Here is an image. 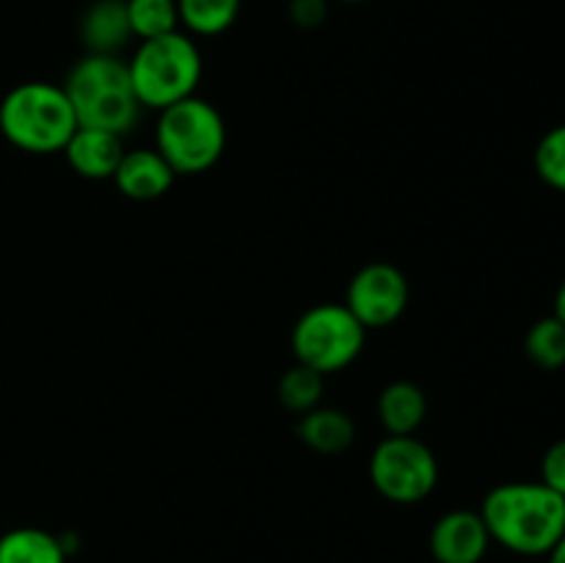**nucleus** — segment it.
<instances>
[{"instance_id": "f257e3e1", "label": "nucleus", "mask_w": 565, "mask_h": 563, "mask_svg": "<svg viewBox=\"0 0 565 563\" xmlns=\"http://www.w3.org/2000/svg\"><path fill=\"white\" fill-rule=\"evenodd\" d=\"M491 541L516 555H550L565 535V497L546 484H502L486 495L480 506Z\"/></svg>"}, {"instance_id": "f03ea898", "label": "nucleus", "mask_w": 565, "mask_h": 563, "mask_svg": "<svg viewBox=\"0 0 565 563\" xmlns=\"http://www.w3.org/2000/svg\"><path fill=\"white\" fill-rule=\"evenodd\" d=\"M75 110L77 127L125 136L141 119V103L132 92L130 70L121 55L86 53L66 75L61 86Z\"/></svg>"}, {"instance_id": "7ed1b4c3", "label": "nucleus", "mask_w": 565, "mask_h": 563, "mask_svg": "<svg viewBox=\"0 0 565 563\" xmlns=\"http://www.w3.org/2000/svg\"><path fill=\"white\" fill-rule=\"evenodd\" d=\"M77 130L75 110L61 86L28 81L11 88L0 103V132L11 147L31 155L64 152Z\"/></svg>"}, {"instance_id": "20e7f679", "label": "nucleus", "mask_w": 565, "mask_h": 563, "mask_svg": "<svg viewBox=\"0 0 565 563\" xmlns=\"http://www.w3.org/2000/svg\"><path fill=\"white\" fill-rule=\"evenodd\" d=\"M127 70L141 108L163 110L196 94L204 61L196 42L188 33L174 31L138 44Z\"/></svg>"}, {"instance_id": "39448f33", "label": "nucleus", "mask_w": 565, "mask_h": 563, "mask_svg": "<svg viewBox=\"0 0 565 563\" xmlns=\"http://www.w3.org/2000/svg\"><path fill=\"white\" fill-rule=\"evenodd\" d=\"M154 149L163 155L174 174H202L218 163L226 149L224 116L196 94L169 105L160 110Z\"/></svg>"}, {"instance_id": "423d86ee", "label": "nucleus", "mask_w": 565, "mask_h": 563, "mask_svg": "<svg viewBox=\"0 0 565 563\" xmlns=\"http://www.w3.org/2000/svg\"><path fill=\"white\" fill-rule=\"evenodd\" d=\"M367 329L353 318L345 304H318L298 318L292 329L296 362L318 370L320 375L340 373L356 362Z\"/></svg>"}, {"instance_id": "0eeeda50", "label": "nucleus", "mask_w": 565, "mask_h": 563, "mask_svg": "<svg viewBox=\"0 0 565 563\" xmlns=\"http://www.w3.org/2000/svg\"><path fill=\"white\" fill-rule=\"evenodd\" d=\"M370 480L381 497L412 506L436 489L439 461L417 436H386L370 458Z\"/></svg>"}, {"instance_id": "6e6552de", "label": "nucleus", "mask_w": 565, "mask_h": 563, "mask_svg": "<svg viewBox=\"0 0 565 563\" xmlns=\"http://www.w3.org/2000/svg\"><path fill=\"white\" fill-rule=\"evenodd\" d=\"M345 307L364 329L392 326L408 307L406 276L390 263L364 265L348 285Z\"/></svg>"}, {"instance_id": "1a4fd4ad", "label": "nucleus", "mask_w": 565, "mask_h": 563, "mask_svg": "<svg viewBox=\"0 0 565 563\" xmlns=\"http://www.w3.org/2000/svg\"><path fill=\"white\" fill-rule=\"evenodd\" d=\"M436 563H480L491 546L489 528L480 511H450L439 517L428 535Z\"/></svg>"}, {"instance_id": "9d476101", "label": "nucleus", "mask_w": 565, "mask_h": 563, "mask_svg": "<svg viewBox=\"0 0 565 563\" xmlns=\"http://www.w3.org/2000/svg\"><path fill=\"white\" fill-rule=\"evenodd\" d=\"M77 36L86 53L119 55L136 39L127 20V0H92L77 22Z\"/></svg>"}, {"instance_id": "9b49d317", "label": "nucleus", "mask_w": 565, "mask_h": 563, "mask_svg": "<svg viewBox=\"0 0 565 563\" xmlns=\"http://www.w3.org/2000/svg\"><path fill=\"white\" fill-rule=\"evenodd\" d=\"M125 152L121 136L97 127H77L64 147L66 163L86 180H114Z\"/></svg>"}, {"instance_id": "f8f14e48", "label": "nucleus", "mask_w": 565, "mask_h": 563, "mask_svg": "<svg viewBox=\"0 0 565 563\" xmlns=\"http://www.w3.org/2000/svg\"><path fill=\"white\" fill-rule=\"evenodd\" d=\"M174 169L166 163L158 149H132L125 152L119 169H116L114 182L119 193L136 202H152L160 199L171 185H174Z\"/></svg>"}, {"instance_id": "ddd939ff", "label": "nucleus", "mask_w": 565, "mask_h": 563, "mask_svg": "<svg viewBox=\"0 0 565 563\" xmlns=\"http://www.w3.org/2000/svg\"><path fill=\"white\" fill-rule=\"evenodd\" d=\"M428 414L425 392L412 381H392L379 397L381 425L390 436H414Z\"/></svg>"}, {"instance_id": "4468645a", "label": "nucleus", "mask_w": 565, "mask_h": 563, "mask_svg": "<svg viewBox=\"0 0 565 563\" xmlns=\"http://www.w3.org/2000/svg\"><path fill=\"white\" fill-rule=\"evenodd\" d=\"M298 439L312 447L315 453L334 456V453L348 450L353 445L356 425L340 408L315 406L312 412L301 414V419H298Z\"/></svg>"}, {"instance_id": "2eb2a0df", "label": "nucleus", "mask_w": 565, "mask_h": 563, "mask_svg": "<svg viewBox=\"0 0 565 563\" xmlns=\"http://www.w3.org/2000/svg\"><path fill=\"white\" fill-rule=\"evenodd\" d=\"M64 541L42 528H14L0 535V563H66Z\"/></svg>"}, {"instance_id": "dca6fc26", "label": "nucleus", "mask_w": 565, "mask_h": 563, "mask_svg": "<svg viewBox=\"0 0 565 563\" xmlns=\"http://www.w3.org/2000/svg\"><path fill=\"white\" fill-rule=\"evenodd\" d=\"M243 0H177L180 25L193 36H218L241 17Z\"/></svg>"}, {"instance_id": "f3484780", "label": "nucleus", "mask_w": 565, "mask_h": 563, "mask_svg": "<svg viewBox=\"0 0 565 563\" xmlns=\"http://www.w3.org/2000/svg\"><path fill=\"white\" fill-rule=\"evenodd\" d=\"M127 20H130L132 36L141 42L180 31L177 0H127Z\"/></svg>"}, {"instance_id": "a211bd4d", "label": "nucleus", "mask_w": 565, "mask_h": 563, "mask_svg": "<svg viewBox=\"0 0 565 563\" xmlns=\"http://www.w3.org/2000/svg\"><path fill=\"white\" fill-rule=\"evenodd\" d=\"M524 351L530 362L539 364L541 370H561L565 364V323L555 315L541 318L530 326L524 337Z\"/></svg>"}, {"instance_id": "6ab92c4d", "label": "nucleus", "mask_w": 565, "mask_h": 563, "mask_svg": "<svg viewBox=\"0 0 565 563\" xmlns=\"http://www.w3.org/2000/svg\"><path fill=\"white\" fill-rule=\"evenodd\" d=\"M279 401L287 412L307 414L312 412L323 395V375L318 370L307 368V364L296 362L285 375L279 379Z\"/></svg>"}, {"instance_id": "aec40b11", "label": "nucleus", "mask_w": 565, "mask_h": 563, "mask_svg": "<svg viewBox=\"0 0 565 563\" xmlns=\"http://www.w3.org/2000/svg\"><path fill=\"white\" fill-rule=\"evenodd\" d=\"M535 171L555 191L565 193V125L552 127L535 147Z\"/></svg>"}, {"instance_id": "412c9836", "label": "nucleus", "mask_w": 565, "mask_h": 563, "mask_svg": "<svg viewBox=\"0 0 565 563\" xmlns=\"http://www.w3.org/2000/svg\"><path fill=\"white\" fill-rule=\"evenodd\" d=\"M541 484L565 497V439L555 442L541 461Z\"/></svg>"}, {"instance_id": "4be33fe9", "label": "nucleus", "mask_w": 565, "mask_h": 563, "mask_svg": "<svg viewBox=\"0 0 565 563\" xmlns=\"http://www.w3.org/2000/svg\"><path fill=\"white\" fill-rule=\"evenodd\" d=\"M290 3V20L303 31H315L329 17V0H287Z\"/></svg>"}, {"instance_id": "5701e85b", "label": "nucleus", "mask_w": 565, "mask_h": 563, "mask_svg": "<svg viewBox=\"0 0 565 563\" xmlns=\"http://www.w3.org/2000/svg\"><path fill=\"white\" fill-rule=\"evenodd\" d=\"M555 318L563 320V323H565V279H563V285L557 287V296H555Z\"/></svg>"}, {"instance_id": "b1692460", "label": "nucleus", "mask_w": 565, "mask_h": 563, "mask_svg": "<svg viewBox=\"0 0 565 563\" xmlns=\"http://www.w3.org/2000/svg\"><path fill=\"white\" fill-rule=\"evenodd\" d=\"M546 563H565V535L561 541H557L555 546L550 550V561Z\"/></svg>"}, {"instance_id": "393cba45", "label": "nucleus", "mask_w": 565, "mask_h": 563, "mask_svg": "<svg viewBox=\"0 0 565 563\" xmlns=\"http://www.w3.org/2000/svg\"><path fill=\"white\" fill-rule=\"evenodd\" d=\"M337 3H364V0H337Z\"/></svg>"}]
</instances>
